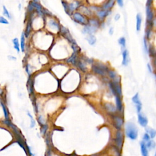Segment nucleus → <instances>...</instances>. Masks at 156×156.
Wrapping results in <instances>:
<instances>
[{
  "label": "nucleus",
  "mask_w": 156,
  "mask_h": 156,
  "mask_svg": "<svg viewBox=\"0 0 156 156\" xmlns=\"http://www.w3.org/2000/svg\"><path fill=\"white\" fill-rule=\"evenodd\" d=\"M73 20L79 24H84V25L88 24V20L84 15L81 14L80 12H74V13H73Z\"/></svg>",
  "instance_id": "obj_3"
},
{
  "label": "nucleus",
  "mask_w": 156,
  "mask_h": 156,
  "mask_svg": "<svg viewBox=\"0 0 156 156\" xmlns=\"http://www.w3.org/2000/svg\"><path fill=\"white\" fill-rule=\"evenodd\" d=\"M26 73H28V74H29V76H30L31 73H30V71H29V65H27L26 66Z\"/></svg>",
  "instance_id": "obj_43"
},
{
  "label": "nucleus",
  "mask_w": 156,
  "mask_h": 156,
  "mask_svg": "<svg viewBox=\"0 0 156 156\" xmlns=\"http://www.w3.org/2000/svg\"><path fill=\"white\" fill-rule=\"evenodd\" d=\"M3 15H4V16H6L7 18H8L9 19H10V18H11L10 14V13H9V10H7V9L6 8L5 6H3Z\"/></svg>",
  "instance_id": "obj_28"
},
{
  "label": "nucleus",
  "mask_w": 156,
  "mask_h": 156,
  "mask_svg": "<svg viewBox=\"0 0 156 156\" xmlns=\"http://www.w3.org/2000/svg\"><path fill=\"white\" fill-rule=\"evenodd\" d=\"M132 100L134 102V103L135 104V106H136L137 112H138V113H140V110H141V102H140L138 93H137V94L134 95V97L132 98Z\"/></svg>",
  "instance_id": "obj_6"
},
{
  "label": "nucleus",
  "mask_w": 156,
  "mask_h": 156,
  "mask_svg": "<svg viewBox=\"0 0 156 156\" xmlns=\"http://www.w3.org/2000/svg\"><path fill=\"white\" fill-rule=\"evenodd\" d=\"M31 29H32V23H31V20H29V21H28L27 23V25H26L25 32H24L25 37H29V34H30L31 32Z\"/></svg>",
  "instance_id": "obj_20"
},
{
  "label": "nucleus",
  "mask_w": 156,
  "mask_h": 156,
  "mask_svg": "<svg viewBox=\"0 0 156 156\" xmlns=\"http://www.w3.org/2000/svg\"><path fill=\"white\" fill-rule=\"evenodd\" d=\"M46 129H47V126H44L43 127V128H42V133H43V134H45V132H46Z\"/></svg>",
  "instance_id": "obj_45"
},
{
  "label": "nucleus",
  "mask_w": 156,
  "mask_h": 156,
  "mask_svg": "<svg viewBox=\"0 0 156 156\" xmlns=\"http://www.w3.org/2000/svg\"><path fill=\"white\" fill-rule=\"evenodd\" d=\"M148 52H149L151 56H154L155 55V50L154 49H152V48L151 47L149 48V49H148Z\"/></svg>",
  "instance_id": "obj_40"
},
{
  "label": "nucleus",
  "mask_w": 156,
  "mask_h": 156,
  "mask_svg": "<svg viewBox=\"0 0 156 156\" xmlns=\"http://www.w3.org/2000/svg\"><path fill=\"white\" fill-rule=\"evenodd\" d=\"M27 87H28V91H29V94L30 95L32 94L34 92V82H33V80H32V77H31V76L29 77V79H28Z\"/></svg>",
  "instance_id": "obj_14"
},
{
  "label": "nucleus",
  "mask_w": 156,
  "mask_h": 156,
  "mask_svg": "<svg viewBox=\"0 0 156 156\" xmlns=\"http://www.w3.org/2000/svg\"><path fill=\"white\" fill-rule=\"evenodd\" d=\"M146 144V147L149 148V149H153L155 148V143L153 141H148Z\"/></svg>",
  "instance_id": "obj_34"
},
{
  "label": "nucleus",
  "mask_w": 156,
  "mask_h": 156,
  "mask_svg": "<svg viewBox=\"0 0 156 156\" xmlns=\"http://www.w3.org/2000/svg\"><path fill=\"white\" fill-rule=\"evenodd\" d=\"M62 5H63V7H64V9L65 10V12H67V14H70V10H69V7H68V4L66 2H64V1H63L62 2Z\"/></svg>",
  "instance_id": "obj_35"
},
{
  "label": "nucleus",
  "mask_w": 156,
  "mask_h": 156,
  "mask_svg": "<svg viewBox=\"0 0 156 156\" xmlns=\"http://www.w3.org/2000/svg\"><path fill=\"white\" fill-rule=\"evenodd\" d=\"M9 21L7 19H6L5 17L3 16H0V24H9Z\"/></svg>",
  "instance_id": "obj_33"
},
{
  "label": "nucleus",
  "mask_w": 156,
  "mask_h": 156,
  "mask_svg": "<svg viewBox=\"0 0 156 156\" xmlns=\"http://www.w3.org/2000/svg\"><path fill=\"white\" fill-rule=\"evenodd\" d=\"M42 11H43V15H48V16H52L53 14L52 13H51V12H49V10H47V9H42Z\"/></svg>",
  "instance_id": "obj_36"
},
{
  "label": "nucleus",
  "mask_w": 156,
  "mask_h": 156,
  "mask_svg": "<svg viewBox=\"0 0 156 156\" xmlns=\"http://www.w3.org/2000/svg\"><path fill=\"white\" fill-rule=\"evenodd\" d=\"M80 6H81V3H80V1H74V2L68 4L70 13V14L73 13V12H74V10L79 8Z\"/></svg>",
  "instance_id": "obj_7"
},
{
  "label": "nucleus",
  "mask_w": 156,
  "mask_h": 156,
  "mask_svg": "<svg viewBox=\"0 0 156 156\" xmlns=\"http://www.w3.org/2000/svg\"><path fill=\"white\" fill-rule=\"evenodd\" d=\"M122 56H123V62L122 64L124 66H127L128 65L129 60V53L127 50H123L122 53Z\"/></svg>",
  "instance_id": "obj_9"
},
{
  "label": "nucleus",
  "mask_w": 156,
  "mask_h": 156,
  "mask_svg": "<svg viewBox=\"0 0 156 156\" xmlns=\"http://www.w3.org/2000/svg\"><path fill=\"white\" fill-rule=\"evenodd\" d=\"M117 3H118V4L119 5V6H120L121 7H122L123 5H124V3H123V0H116Z\"/></svg>",
  "instance_id": "obj_41"
},
{
  "label": "nucleus",
  "mask_w": 156,
  "mask_h": 156,
  "mask_svg": "<svg viewBox=\"0 0 156 156\" xmlns=\"http://www.w3.org/2000/svg\"><path fill=\"white\" fill-rule=\"evenodd\" d=\"M31 4L33 6L34 9L36 10L37 13H38L39 15H43V11H42V9H43V8H42V6L39 4V3H35V2H33V1H31Z\"/></svg>",
  "instance_id": "obj_12"
},
{
  "label": "nucleus",
  "mask_w": 156,
  "mask_h": 156,
  "mask_svg": "<svg viewBox=\"0 0 156 156\" xmlns=\"http://www.w3.org/2000/svg\"><path fill=\"white\" fill-rule=\"evenodd\" d=\"M140 147H141V152L143 156H148V151L147 149L146 145L145 144L144 141H142L140 144Z\"/></svg>",
  "instance_id": "obj_18"
},
{
  "label": "nucleus",
  "mask_w": 156,
  "mask_h": 156,
  "mask_svg": "<svg viewBox=\"0 0 156 156\" xmlns=\"http://www.w3.org/2000/svg\"><path fill=\"white\" fill-rule=\"evenodd\" d=\"M32 1H33V2H35V3H39L38 0H32Z\"/></svg>",
  "instance_id": "obj_49"
},
{
  "label": "nucleus",
  "mask_w": 156,
  "mask_h": 156,
  "mask_svg": "<svg viewBox=\"0 0 156 156\" xmlns=\"http://www.w3.org/2000/svg\"><path fill=\"white\" fill-rule=\"evenodd\" d=\"M113 33V28H111L110 29V30H109V34H110V35H112Z\"/></svg>",
  "instance_id": "obj_48"
},
{
  "label": "nucleus",
  "mask_w": 156,
  "mask_h": 156,
  "mask_svg": "<svg viewBox=\"0 0 156 156\" xmlns=\"http://www.w3.org/2000/svg\"><path fill=\"white\" fill-rule=\"evenodd\" d=\"M81 9L83 10V13L84 14H85V15H88V16H90L92 14V12L90 11V9H88V7H81Z\"/></svg>",
  "instance_id": "obj_32"
},
{
  "label": "nucleus",
  "mask_w": 156,
  "mask_h": 156,
  "mask_svg": "<svg viewBox=\"0 0 156 156\" xmlns=\"http://www.w3.org/2000/svg\"><path fill=\"white\" fill-rule=\"evenodd\" d=\"M76 65H77L78 68H79L82 72H85V71H86V67H85V64H84L81 60H77V62H76Z\"/></svg>",
  "instance_id": "obj_23"
},
{
  "label": "nucleus",
  "mask_w": 156,
  "mask_h": 156,
  "mask_svg": "<svg viewBox=\"0 0 156 156\" xmlns=\"http://www.w3.org/2000/svg\"><path fill=\"white\" fill-rule=\"evenodd\" d=\"M120 18V15L119 14H116V15H115V21H118V20H119Z\"/></svg>",
  "instance_id": "obj_44"
},
{
  "label": "nucleus",
  "mask_w": 156,
  "mask_h": 156,
  "mask_svg": "<svg viewBox=\"0 0 156 156\" xmlns=\"http://www.w3.org/2000/svg\"><path fill=\"white\" fill-rule=\"evenodd\" d=\"M107 74H108L109 77L110 78V79H112V80H114V79L116 78L118 75H117V73L114 70H109L108 71H107Z\"/></svg>",
  "instance_id": "obj_25"
},
{
  "label": "nucleus",
  "mask_w": 156,
  "mask_h": 156,
  "mask_svg": "<svg viewBox=\"0 0 156 156\" xmlns=\"http://www.w3.org/2000/svg\"><path fill=\"white\" fill-rule=\"evenodd\" d=\"M146 16H147L148 24L149 25V27H151L152 26V23H153L154 14L150 6H146Z\"/></svg>",
  "instance_id": "obj_5"
},
{
  "label": "nucleus",
  "mask_w": 156,
  "mask_h": 156,
  "mask_svg": "<svg viewBox=\"0 0 156 156\" xmlns=\"http://www.w3.org/2000/svg\"><path fill=\"white\" fill-rule=\"evenodd\" d=\"M114 122L115 124V126H116V128L120 129L121 127L123 124V120L120 118L119 117L115 116L114 118Z\"/></svg>",
  "instance_id": "obj_22"
},
{
  "label": "nucleus",
  "mask_w": 156,
  "mask_h": 156,
  "mask_svg": "<svg viewBox=\"0 0 156 156\" xmlns=\"http://www.w3.org/2000/svg\"><path fill=\"white\" fill-rule=\"evenodd\" d=\"M87 41H88V43L91 45H93L96 43V38L95 37V35H93V34H90L89 37H88L87 38Z\"/></svg>",
  "instance_id": "obj_26"
},
{
  "label": "nucleus",
  "mask_w": 156,
  "mask_h": 156,
  "mask_svg": "<svg viewBox=\"0 0 156 156\" xmlns=\"http://www.w3.org/2000/svg\"><path fill=\"white\" fill-rule=\"evenodd\" d=\"M115 100H116V108L118 110H121L122 109V102L121 100L120 99V96L118 95H116V98H115Z\"/></svg>",
  "instance_id": "obj_24"
},
{
  "label": "nucleus",
  "mask_w": 156,
  "mask_h": 156,
  "mask_svg": "<svg viewBox=\"0 0 156 156\" xmlns=\"http://www.w3.org/2000/svg\"><path fill=\"white\" fill-rule=\"evenodd\" d=\"M87 26H85L84 29V33L85 34H92L93 32H95V31H96L97 28L95 27V26H92V25H88L87 24Z\"/></svg>",
  "instance_id": "obj_11"
},
{
  "label": "nucleus",
  "mask_w": 156,
  "mask_h": 156,
  "mask_svg": "<svg viewBox=\"0 0 156 156\" xmlns=\"http://www.w3.org/2000/svg\"><path fill=\"white\" fill-rule=\"evenodd\" d=\"M136 29L137 31H140L141 29V21H142V18H141V15L140 14H137L136 16Z\"/></svg>",
  "instance_id": "obj_19"
},
{
  "label": "nucleus",
  "mask_w": 156,
  "mask_h": 156,
  "mask_svg": "<svg viewBox=\"0 0 156 156\" xmlns=\"http://www.w3.org/2000/svg\"><path fill=\"white\" fill-rule=\"evenodd\" d=\"M67 62L68 63H71V64L76 65V62H77V53H74L72 54V56L67 60Z\"/></svg>",
  "instance_id": "obj_15"
},
{
  "label": "nucleus",
  "mask_w": 156,
  "mask_h": 156,
  "mask_svg": "<svg viewBox=\"0 0 156 156\" xmlns=\"http://www.w3.org/2000/svg\"><path fill=\"white\" fill-rule=\"evenodd\" d=\"M20 50L21 51V52L24 53V51H25V48H26V37L25 35H24V32H23V33L21 34V38H20Z\"/></svg>",
  "instance_id": "obj_10"
},
{
  "label": "nucleus",
  "mask_w": 156,
  "mask_h": 156,
  "mask_svg": "<svg viewBox=\"0 0 156 156\" xmlns=\"http://www.w3.org/2000/svg\"><path fill=\"white\" fill-rule=\"evenodd\" d=\"M92 69L93 72L95 74L100 76H106L109 69L108 67L101 63H96L92 65Z\"/></svg>",
  "instance_id": "obj_1"
},
{
  "label": "nucleus",
  "mask_w": 156,
  "mask_h": 156,
  "mask_svg": "<svg viewBox=\"0 0 156 156\" xmlns=\"http://www.w3.org/2000/svg\"><path fill=\"white\" fill-rule=\"evenodd\" d=\"M144 47H145V51H146V53L148 52V44H147V39L146 38H144Z\"/></svg>",
  "instance_id": "obj_38"
},
{
  "label": "nucleus",
  "mask_w": 156,
  "mask_h": 156,
  "mask_svg": "<svg viewBox=\"0 0 156 156\" xmlns=\"http://www.w3.org/2000/svg\"><path fill=\"white\" fill-rule=\"evenodd\" d=\"M12 43L14 45V48L17 51V53H20V43L19 40L17 38H15L12 40Z\"/></svg>",
  "instance_id": "obj_21"
},
{
  "label": "nucleus",
  "mask_w": 156,
  "mask_h": 156,
  "mask_svg": "<svg viewBox=\"0 0 156 156\" xmlns=\"http://www.w3.org/2000/svg\"><path fill=\"white\" fill-rule=\"evenodd\" d=\"M114 4H115V0H109V1L106 3V4L103 6L102 8H103L104 10H109L113 7Z\"/></svg>",
  "instance_id": "obj_16"
},
{
  "label": "nucleus",
  "mask_w": 156,
  "mask_h": 156,
  "mask_svg": "<svg viewBox=\"0 0 156 156\" xmlns=\"http://www.w3.org/2000/svg\"><path fill=\"white\" fill-rule=\"evenodd\" d=\"M144 140L146 141H148L149 140V134H145L144 135Z\"/></svg>",
  "instance_id": "obj_42"
},
{
  "label": "nucleus",
  "mask_w": 156,
  "mask_h": 156,
  "mask_svg": "<svg viewBox=\"0 0 156 156\" xmlns=\"http://www.w3.org/2000/svg\"><path fill=\"white\" fill-rule=\"evenodd\" d=\"M28 115H29V117H30V118H31V127H33L34 126V125H35V121H34V120H33V118H32V115H31L30 114V113H28Z\"/></svg>",
  "instance_id": "obj_39"
},
{
  "label": "nucleus",
  "mask_w": 156,
  "mask_h": 156,
  "mask_svg": "<svg viewBox=\"0 0 156 156\" xmlns=\"http://www.w3.org/2000/svg\"><path fill=\"white\" fill-rule=\"evenodd\" d=\"M126 134L127 136L131 139H136L138 136V132H137V129L134 124L132 123H128L126 124Z\"/></svg>",
  "instance_id": "obj_2"
},
{
  "label": "nucleus",
  "mask_w": 156,
  "mask_h": 156,
  "mask_svg": "<svg viewBox=\"0 0 156 156\" xmlns=\"http://www.w3.org/2000/svg\"><path fill=\"white\" fill-rule=\"evenodd\" d=\"M88 23H89L90 25L93 26H95V27H96V28H98V26H99V21H98L96 19H95V18H92V19L88 20Z\"/></svg>",
  "instance_id": "obj_27"
},
{
  "label": "nucleus",
  "mask_w": 156,
  "mask_h": 156,
  "mask_svg": "<svg viewBox=\"0 0 156 156\" xmlns=\"http://www.w3.org/2000/svg\"><path fill=\"white\" fill-rule=\"evenodd\" d=\"M1 106H2V107H3V112H4V116H5V118L6 120H8L9 118V114H8V111H7V109H6V106L4 105V104L3 103V102H1Z\"/></svg>",
  "instance_id": "obj_30"
},
{
  "label": "nucleus",
  "mask_w": 156,
  "mask_h": 156,
  "mask_svg": "<svg viewBox=\"0 0 156 156\" xmlns=\"http://www.w3.org/2000/svg\"><path fill=\"white\" fill-rule=\"evenodd\" d=\"M34 10H35V9H34V7H33V6H32V4H31V3H30L29 4V5H28V12H33Z\"/></svg>",
  "instance_id": "obj_37"
},
{
  "label": "nucleus",
  "mask_w": 156,
  "mask_h": 156,
  "mask_svg": "<svg viewBox=\"0 0 156 156\" xmlns=\"http://www.w3.org/2000/svg\"><path fill=\"white\" fill-rule=\"evenodd\" d=\"M110 10H98V11L96 12V15H97V16L99 17L100 19H104V18H105L106 17H107L109 14H110Z\"/></svg>",
  "instance_id": "obj_8"
},
{
  "label": "nucleus",
  "mask_w": 156,
  "mask_h": 156,
  "mask_svg": "<svg viewBox=\"0 0 156 156\" xmlns=\"http://www.w3.org/2000/svg\"><path fill=\"white\" fill-rule=\"evenodd\" d=\"M118 43L119 44L121 45V47H123V48H125L126 46V39L124 37H121L119 40H118Z\"/></svg>",
  "instance_id": "obj_31"
},
{
  "label": "nucleus",
  "mask_w": 156,
  "mask_h": 156,
  "mask_svg": "<svg viewBox=\"0 0 156 156\" xmlns=\"http://www.w3.org/2000/svg\"><path fill=\"white\" fill-rule=\"evenodd\" d=\"M138 122L141 126L145 127L148 124V119L146 116H143L142 114H138Z\"/></svg>",
  "instance_id": "obj_13"
},
{
  "label": "nucleus",
  "mask_w": 156,
  "mask_h": 156,
  "mask_svg": "<svg viewBox=\"0 0 156 156\" xmlns=\"http://www.w3.org/2000/svg\"><path fill=\"white\" fill-rule=\"evenodd\" d=\"M148 70H149V72H150V73L152 72V68H151V66L150 65V64H149V63H148Z\"/></svg>",
  "instance_id": "obj_46"
},
{
  "label": "nucleus",
  "mask_w": 156,
  "mask_h": 156,
  "mask_svg": "<svg viewBox=\"0 0 156 156\" xmlns=\"http://www.w3.org/2000/svg\"><path fill=\"white\" fill-rule=\"evenodd\" d=\"M109 87H110L112 93L115 95H118L120 96L122 94V90H121V87L120 82L112 81V82L109 83Z\"/></svg>",
  "instance_id": "obj_4"
},
{
  "label": "nucleus",
  "mask_w": 156,
  "mask_h": 156,
  "mask_svg": "<svg viewBox=\"0 0 156 156\" xmlns=\"http://www.w3.org/2000/svg\"><path fill=\"white\" fill-rule=\"evenodd\" d=\"M152 0H148L147 3H146V6H150L151 5V3H152Z\"/></svg>",
  "instance_id": "obj_47"
},
{
  "label": "nucleus",
  "mask_w": 156,
  "mask_h": 156,
  "mask_svg": "<svg viewBox=\"0 0 156 156\" xmlns=\"http://www.w3.org/2000/svg\"><path fill=\"white\" fill-rule=\"evenodd\" d=\"M122 134L120 132H118L116 134V143L117 146L118 148H121L122 146Z\"/></svg>",
  "instance_id": "obj_17"
},
{
  "label": "nucleus",
  "mask_w": 156,
  "mask_h": 156,
  "mask_svg": "<svg viewBox=\"0 0 156 156\" xmlns=\"http://www.w3.org/2000/svg\"><path fill=\"white\" fill-rule=\"evenodd\" d=\"M146 131L148 132V134H149L150 135V137H151L152 138H154L155 136V131L153 129H151V128H148L146 129Z\"/></svg>",
  "instance_id": "obj_29"
}]
</instances>
